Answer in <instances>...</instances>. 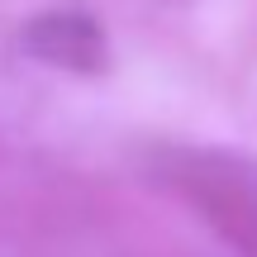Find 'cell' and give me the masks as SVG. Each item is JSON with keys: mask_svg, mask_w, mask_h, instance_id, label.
<instances>
[{"mask_svg": "<svg viewBox=\"0 0 257 257\" xmlns=\"http://www.w3.org/2000/svg\"><path fill=\"white\" fill-rule=\"evenodd\" d=\"M157 181L176 191L224 243L257 257V167L205 148H157Z\"/></svg>", "mask_w": 257, "mask_h": 257, "instance_id": "obj_1", "label": "cell"}, {"mask_svg": "<svg viewBox=\"0 0 257 257\" xmlns=\"http://www.w3.org/2000/svg\"><path fill=\"white\" fill-rule=\"evenodd\" d=\"M24 53L48 67L91 76L110 67V38H105L100 19L81 15V10H48L24 24Z\"/></svg>", "mask_w": 257, "mask_h": 257, "instance_id": "obj_2", "label": "cell"}]
</instances>
